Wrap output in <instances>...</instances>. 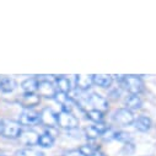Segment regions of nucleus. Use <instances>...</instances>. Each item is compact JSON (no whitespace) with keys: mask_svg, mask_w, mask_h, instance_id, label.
I'll use <instances>...</instances> for the list:
<instances>
[{"mask_svg":"<svg viewBox=\"0 0 156 156\" xmlns=\"http://www.w3.org/2000/svg\"><path fill=\"white\" fill-rule=\"evenodd\" d=\"M119 83L130 95H139L144 91V83L136 75H121Z\"/></svg>","mask_w":156,"mask_h":156,"instance_id":"f257e3e1","label":"nucleus"},{"mask_svg":"<svg viewBox=\"0 0 156 156\" xmlns=\"http://www.w3.org/2000/svg\"><path fill=\"white\" fill-rule=\"evenodd\" d=\"M57 126H59L60 128L64 129H75L77 126H79V119L68 111H63L57 113Z\"/></svg>","mask_w":156,"mask_h":156,"instance_id":"f03ea898","label":"nucleus"},{"mask_svg":"<svg viewBox=\"0 0 156 156\" xmlns=\"http://www.w3.org/2000/svg\"><path fill=\"white\" fill-rule=\"evenodd\" d=\"M3 133L2 135L8 139H17L22 133V126L16 121L3 119Z\"/></svg>","mask_w":156,"mask_h":156,"instance_id":"7ed1b4c3","label":"nucleus"},{"mask_svg":"<svg viewBox=\"0 0 156 156\" xmlns=\"http://www.w3.org/2000/svg\"><path fill=\"white\" fill-rule=\"evenodd\" d=\"M19 123L21 126H25V127H31V126L38 124L40 123V112H37L33 108L23 109L22 113L20 114Z\"/></svg>","mask_w":156,"mask_h":156,"instance_id":"20e7f679","label":"nucleus"},{"mask_svg":"<svg viewBox=\"0 0 156 156\" xmlns=\"http://www.w3.org/2000/svg\"><path fill=\"white\" fill-rule=\"evenodd\" d=\"M113 119L117 124H119L122 127H127L134 123V114L132 111L127 109V108H119L118 111H115Z\"/></svg>","mask_w":156,"mask_h":156,"instance_id":"39448f33","label":"nucleus"},{"mask_svg":"<svg viewBox=\"0 0 156 156\" xmlns=\"http://www.w3.org/2000/svg\"><path fill=\"white\" fill-rule=\"evenodd\" d=\"M86 101H87V103L91 105V107H92L91 109H96V111H98V112H101L103 114L108 111V102H107V100L105 97H102L101 95L96 94V92L91 94L87 97Z\"/></svg>","mask_w":156,"mask_h":156,"instance_id":"423d86ee","label":"nucleus"},{"mask_svg":"<svg viewBox=\"0 0 156 156\" xmlns=\"http://www.w3.org/2000/svg\"><path fill=\"white\" fill-rule=\"evenodd\" d=\"M38 95L43 96L46 98H54L57 95V87L49 81V80H41L38 83Z\"/></svg>","mask_w":156,"mask_h":156,"instance_id":"0eeeda50","label":"nucleus"},{"mask_svg":"<svg viewBox=\"0 0 156 156\" xmlns=\"http://www.w3.org/2000/svg\"><path fill=\"white\" fill-rule=\"evenodd\" d=\"M40 123H42L47 128H55L57 127V113H54L51 108H44L40 113Z\"/></svg>","mask_w":156,"mask_h":156,"instance_id":"6e6552de","label":"nucleus"},{"mask_svg":"<svg viewBox=\"0 0 156 156\" xmlns=\"http://www.w3.org/2000/svg\"><path fill=\"white\" fill-rule=\"evenodd\" d=\"M108 129H109V127H108L106 123L101 122V123H96V124H94V126L87 127V128L85 129V134H86V136H87L89 139H92V140H94V139H97L98 136L103 135Z\"/></svg>","mask_w":156,"mask_h":156,"instance_id":"1a4fd4ad","label":"nucleus"},{"mask_svg":"<svg viewBox=\"0 0 156 156\" xmlns=\"http://www.w3.org/2000/svg\"><path fill=\"white\" fill-rule=\"evenodd\" d=\"M92 84H94V75H89V74L75 75V85L77 90L86 91L92 86Z\"/></svg>","mask_w":156,"mask_h":156,"instance_id":"9d476101","label":"nucleus"},{"mask_svg":"<svg viewBox=\"0 0 156 156\" xmlns=\"http://www.w3.org/2000/svg\"><path fill=\"white\" fill-rule=\"evenodd\" d=\"M41 102V96L36 95V94H23L20 98H19V103L25 108H33L34 106L40 105Z\"/></svg>","mask_w":156,"mask_h":156,"instance_id":"9b49d317","label":"nucleus"},{"mask_svg":"<svg viewBox=\"0 0 156 156\" xmlns=\"http://www.w3.org/2000/svg\"><path fill=\"white\" fill-rule=\"evenodd\" d=\"M17 86V83L15 81V79L10 76H5V75H0V91L4 94H10L12 92Z\"/></svg>","mask_w":156,"mask_h":156,"instance_id":"f8f14e48","label":"nucleus"},{"mask_svg":"<svg viewBox=\"0 0 156 156\" xmlns=\"http://www.w3.org/2000/svg\"><path fill=\"white\" fill-rule=\"evenodd\" d=\"M38 138H40V135H38L34 130H22L19 139L22 144L31 146V145L38 144Z\"/></svg>","mask_w":156,"mask_h":156,"instance_id":"ddd939ff","label":"nucleus"},{"mask_svg":"<svg viewBox=\"0 0 156 156\" xmlns=\"http://www.w3.org/2000/svg\"><path fill=\"white\" fill-rule=\"evenodd\" d=\"M113 81V76L109 74H95L94 75V84L100 87H109Z\"/></svg>","mask_w":156,"mask_h":156,"instance_id":"4468645a","label":"nucleus"},{"mask_svg":"<svg viewBox=\"0 0 156 156\" xmlns=\"http://www.w3.org/2000/svg\"><path fill=\"white\" fill-rule=\"evenodd\" d=\"M134 127L139 132H147L151 128V119L146 115H140L136 119H134Z\"/></svg>","mask_w":156,"mask_h":156,"instance_id":"2eb2a0df","label":"nucleus"},{"mask_svg":"<svg viewBox=\"0 0 156 156\" xmlns=\"http://www.w3.org/2000/svg\"><path fill=\"white\" fill-rule=\"evenodd\" d=\"M38 81L36 77H28L25 81H22L21 84V89L23 91V94H34L38 89Z\"/></svg>","mask_w":156,"mask_h":156,"instance_id":"dca6fc26","label":"nucleus"},{"mask_svg":"<svg viewBox=\"0 0 156 156\" xmlns=\"http://www.w3.org/2000/svg\"><path fill=\"white\" fill-rule=\"evenodd\" d=\"M57 91L62 92V94H69L71 91V86H70V81L68 77L65 76H59L57 77Z\"/></svg>","mask_w":156,"mask_h":156,"instance_id":"f3484780","label":"nucleus"},{"mask_svg":"<svg viewBox=\"0 0 156 156\" xmlns=\"http://www.w3.org/2000/svg\"><path fill=\"white\" fill-rule=\"evenodd\" d=\"M143 105V101L140 98L139 95H130L127 100H126V108L129 109V111H133V109H138L140 108Z\"/></svg>","mask_w":156,"mask_h":156,"instance_id":"a211bd4d","label":"nucleus"},{"mask_svg":"<svg viewBox=\"0 0 156 156\" xmlns=\"http://www.w3.org/2000/svg\"><path fill=\"white\" fill-rule=\"evenodd\" d=\"M15 156H44V154L41 150L34 149V147H25V149L16 151Z\"/></svg>","mask_w":156,"mask_h":156,"instance_id":"6ab92c4d","label":"nucleus"},{"mask_svg":"<svg viewBox=\"0 0 156 156\" xmlns=\"http://www.w3.org/2000/svg\"><path fill=\"white\" fill-rule=\"evenodd\" d=\"M54 143V138L52 135H49L47 132L43 133L42 135H40L38 138V145L42 146V147H51Z\"/></svg>","mask_w":156,"mask_h":156,"instance_id":"aec40b11","label":"nucleus"},{"mask_svg":"<svg viewBox=\"0 0 156 156\" xmlns=\"http://www.w3.org/2000/svg\"><path fill=\"white\" fill-rule=\"evenodd\" d=\"M86 114H87L89 118L95 123H101L102 119H103V113H101L96 109H90V111H87Z\"/></svg>","mask_w":156,"mask_h":156,"instance_id":"412c9836","label":"nucleus"},{"mask_svg":"<svg viewBox=\"0 0 156 156\" xmlns=\"http://www.w3.org/2000/svg\"><path fill=\"white\" fill-rule=\"evenodd\" d=\"M96 149H97V147H95V146H92V145H83L81 147H79V150H80L85 156H91V155L95 152Z\"/></svg>","mask_w":156,"mask_h":156,"instance_id":"4be33fe9","label":"nucleus"},{"mask_svg":"<svg viewBox=\"0 0 156 156\" xmlns=\"http://www.w3.org/2000/svg\"><path fill=\"white\" fill-rule=\"evenodd\" d=\"M114 139H118L121 141H128L130 139L129 134L128 133H124V132H115V136Z\"/></svg>","mask_w":156,"mask_h":156,"instance_id":"5701e85b","label":"nucleus"},{"mask_svg":"<svg viewBox=\"0 0 156 156\" xmlns=\"http://www.w3.org/2000/svg\"><path fill=\"white\" fill-rule=\"evenodd\" d=\"M64 156H85L79 149H74V150H70V151H68Z\"/></svg>","mask_w":156,"mask_h":156,"instance_id":"b1692460","label":"nucleus"},{"mask_svg":"<svg viewBox=\"0 0 156 156\" xmlns=\"http://www.w3.org/2000/svg\"><path fill=\"white\" fill-rule=\"evenodd\" d=\"M91 156H105V155H103V152H102L100 149H96V150H95V152H94Z\"/></svg>","mask_w":156,"mask_h":156,"instance_id":"393cba45","label":"nucleus"},{"mask_svg":"<svg viewBox=\"0 0 156 156\" xmlns=\"http://www.w3.org/2000/svg\"><path fill=\"white\" fill-rule=\"evenodd\" d=\"M3 124H4L3 119H0V135H2V133H3Z\"/></svg>","mask_w":156,"mask_h":156,"instance_id":"a878e982","label":"nucleus"},{"mask_svg":"<svg viewBox=\"0 0 156 156\" xmlns=\"http://www.w3.org/2000/svg\"><path fill=\"white\" fill-rule=\"evenodd\" d=\"M0 156H4V155H0Z\"/></svg>","mask_w":156,"mask_h":156,"instance_id":"bb28decb","label":"nucleus"}]
</instances>
